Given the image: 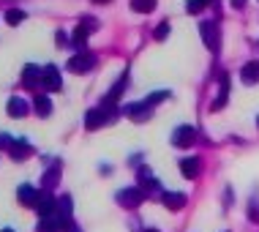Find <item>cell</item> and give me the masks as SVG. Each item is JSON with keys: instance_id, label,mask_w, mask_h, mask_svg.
I'll return each instance as SVG.
<instances>
[{"instance_id": "1", "label": "cell", "mask_w": 259, "mask_h": 232, "mask_svg": "<svg viewBox=\"0 0 259 232\" xmlns=\"http://www.w3.org/2000/svg\"><path fill=\"white\" fill-rule=\"evenodd\" d=\"M115 115H117L115 104H101L99 109H90L85 115V129H90V131L101 129V126H107V123L115 121Z\"/></svg>"}, {"instance_id": "2", "label": "cell", "mask_w": 259, "mask_h": 232, "mask_svg": "<svg viewBox=\"0 0 259 232\" xmlns=\"http://www.w3.org/2000/svg\"><path fill=\"white\" fill-rule=\"evenodd\" d=\"M197 142V129L194 126H178L172 131V145L175 147H191Z\"/></svg>"}, {"instance_id": "3", "label": "cell", "mask_w": 259, "mask_h": 232, "mask_svg": "<svg viewBox=\"0 0 259 232\" xmlns=\"http://www.w3.org/2000/svg\"><path fill=\"white\" fill-rule=\"evenodd\" d=\"M199 30H202V41H205V47L210 49V52H219V47H221L219 25H215V22H202Z\"/></svg>"}, {"instance_id": "4", "label": "cell", "mask_w": 259, "mask_h": 232, "mask_svg": "<svg viewBox=\"0 0 259 232\" xmlns=\"http://www.w3.org/2000/svg\"><path fill=\"white\" fill-rule=\"evenodd\" d=\"M145 194L142 188H120V191H117V202H120L123 208H139L145 202Z\"/></svg>"}, {"instance_id": "5", "label": "cell", "mask_w": 259, "mask_h": 232, "mask_svg": "<svg viewBox=\"0 0 259 232\" xmlns=\"http://www.w3.org/2000/svg\"><path fill=\"white\" fill-rule=\"evenodd\" d=\"M96 66V55H88V52H79V55H74L71 60H68V71H74V74H85L90 71V68Z\"/></svg>"}, {"instance_id": "6", "label": "cell", "mask_w": 259, "mask_h": 232, "mask_svg": "<svg viewBox=\"0 0 259 232\" xmlns=\"http://www.w3.org/2000/svg\"><path fill=\"white\" fill-rule=\"evenodd\" d=\"M63 80H60V71L55 66H44L41 68V90H60Z\"/></svg>"}, {"instance_id": "7", "label": "cell", "mask_w": 259, "mask_h": 232, "mask_svg": "<svg viewBox=\"0 0 259 232\" xmlns=\"http://www.w3.org/2000/svg\"><path fill=\"white\" fill-rule=\"evenodd\" d=\"M123 112L131 118V121H137V123H145V121H148V118L153 115V107H150L148 101H139V104H128V107H125Z\"/></svg>"}, {"instance_id": "8", "label": "cell", "mask_w": 259, "mask_h": 232, "mask_svg": "<svg viewBox=\"0 0 259 232\" xmlns=\"http://www.w3.org/2000/svg\"><path fill=\"white\" fill-rule=\"evenodd\" d=\"M96 30V19H82V22H79V27H76V30H74V47H85L88 44V38H90V33H93Z\"/></svg>"}, {"instance_id": "9", "label": "cell", "mask_w": 259, "mask_h": 232, "mask_svg": "<svg viewBox=\"0 0 259 232\" xmlns=\"http://www.w3.org/2000/svg\"><path fill=\"white\" fill-rule=\"evenodd\" d=\"M36 210H38V216H52V213H58V202L52 200L50 191H38Z\"/></svg>"}, {"instance_id": "10", "label": "cell", "mask_w": 259, "mask_h": 232, "mask_svg": "<svg viewBox=\"0 0 259 232\" xmlns=\"http://www.w3.org/2000/svg\"><path fill=\"white\" fill-rule=\"evenodd\" d=\"M180 172H183V178L188 180H194V178H199V172H202V161L197 156H188L180 161Z\"/></svg>"}, {"instance_id": "11", "label": "cell", "mask_w": 259, "mask_h": 232, "mask_svg": "<svg viewBox=\"0 0 259 232\" xmlns=\"http://www.w3.org/2000/svg\"><path fill=\"white\" fill-rule=\"evenodd\" d=\"M22 85L30 88V90L41 88V68H38V66H25V71H22Z\"/></svg>"}, {"instance_id": "12", "label": "cell", "mask_w": 259, "mask_h": 232, "mask_svg": "<svg viewBox=\"0 0 259 232\" xmlns=\"http://www.w3.org/2000/svg\"><path fill=\"white\" fill-rule=\"evenodd\" d=\"M240 80L246 85H256L259 82V60H248L246 66L240 68Z\"/></svg>"}, {"instance_id": "13", "label": "cell", "mask_w": 259, "mask_h": 232, "mask_svg": "<svg viewBox=\"0 0 259 232\" xmlns=\"http://www.w3.org/2000/svg\"><path fill=\"white\" fill-rule=\"evenodd\" d=\"M125 85H128V71H123V74H120V80H117L115 85H112V90H109L107 96H104V104H115L117 98H120V93L125 90Z\"/></svg>"}, {"instance_id": "14", "label": "cell", "mask_w": 259, "mask_h": 232, "mask_svg": "<svg viewBox=\"0 0 259 232\" xmlns=\"http://www.w3.org/2000/svg\"><path fill=\"white\" fill-rule=\"evenodd\" d=\"M38 232H63V221H60V216H58V213H52V216H41V221H38Z\"/></svg>"}, {"instance_id": "15", "label": "cell", "mask_w": 259, "mask_h": 232, "mask_svg": "<svg viewBox=\"0 0 259 232\" xmlns=\"http://www.w3.org/2000/svg\"><path fill=\"white\" fill-rule=\"evenodd\" d=\"M227 98H229V76H227V74H221V90H219V98H213V104H210V109H213V112L224 109V104H227Z\"/></svg>"}, {"instance_id": "16", "label": "cell", "mask_w": 259, "mask_h": 232, "mask_svg": "<svg viewBox=\"0 0 259 232\" xmlns=\"http://www.w3.org/2000/svg\"><path fill=\"white\" fill-rule=\"evenodd\" d=\"M9 153H11V159L14 161H22V159H27L33 153V147L25 142V139H14V145L9 147Z\"/></svg>"}, {"instance_id": "17", "label": "cell", "mask_w": 259, "mask_h": 232, "mask_svg": "<svg viewBox=\"0 0 259 232\" xmlns=\"http://www.w3.org/2000/svg\"><path fill=\"white\" fill-rule=\"evenodd\" d=\"M17 197H19V202H22L25 208H36V202H38V191L33 186H19Z\"/></svg>"}, {"instance_id": "18", "label": "cell", "mask_w": 259, "mask_h": 232, "mask_svg": "<svg viewBox=\"0 0 259 232\" xmlns=\"http://www.w3.org/2000/svg\"><path fill=\"white\" fill-rule=\"evenodd\" d=\"M6 109H9L11 118H25L27 115V101H25V98H19V96H11Z\"/></svg>"}, {"instance_id": "19", "label": "cell", "mask_w": 259, "mask_h": 232, "mask_svg": "<svg viewBox=\"0 0 259 232\" xmlns=\"http://www.w3.org/2000/svg\"><path fill=\"white\" fill-rule=\"evenodd\" d=\"M33 107H36V115L38 118L52 115V101H50V96H47V93H38L36 98H33Z\"/></svg>"}, {"instance_id": "20", "label": "cell", "mask_w": 259, "mask_h": 232, "mask_svg": "<svg viewBox=\"0 0 259 232\" xmlns=\"http://www.w3.org/2000/svg\"><path fill=\"white\" fill-rule=\"evenodd\" d=\"M164 205L169 208V210L186 208V194H180V191H166V194H164Z\"/></svg>"}, {"instance_id": "21", "label": "cell", "mask_w": 259, "mask_h": 232, "mask_svg": "<svg viewBox=\"0 0 259 232\" xmlns=\"http://www.w3.org/2000/svg\"><path fill=\"white\" fill-rule=\"evenodd\" d=\"M131 9L137 14H150L156 9V0H131Z\"/></svg>"}, {"instance_id": "22", "label": "cell", "mask_w": 259, "mask_h": 232, "mask_svg": "<svg viewBox=\"0 0 259 232\" xmlns=\"http://www.w3.org/2000/svg\"><path fill=\"white\" fill-rule=\"evenodd\" d=\"M58 175H60V164H52L50 170H47V175H44V186L52 188L55 183H58Z\"/></svg>"}, {"instance_id": "23", "label": "cell", "mask_w": 259, "mask_h": 232, "mask_svg": "<svg viewBox=\"0 0 259 232\" xmlns=\"http://www.w3.org/2000/svg\"><path fill=\"white\" fill-rule=\"evenodd\" d=\"M6 22H9V25L25 22V11L22 9H9V11H6Z\"/></svg>"}, {"instance_id": "24", "label": "cell", "mask_w": 259, "mask_h": 232, "mask_svg": "<svg viewBox=\"0 0 259 232\" xmlns=\"http://www.w3.org/2000/svg\"><path fill=\"white\" fill-rule=\"evenodd\" d=\"M207 6H210V0H188V3H186V11H188V14H199L202 9H207Z\"/></svg>"}, {"instance_id": "25", "label": "cell", "mask_w": 259, "mask_h": 232, "mask_svg": "<svg viewBox=\"0 0 259 232\" xmlns=\"http://www.w3.org/2000/svg\"><path fill=\"white\" fill-rule=\"evenodd\" d=\"M164 98H169V90H158V93H150L148 98H145V101H148L150 107H156V104H161Z\"/></svg>"}, {"instance_id": "26", "label": "cell", "mask_w": 259, "mask_h": 232, "mask_svg": "<svg viewBox=\"0 0 259 232\" xmlns=\"http://www.w3.org/2000/svg\"><path fill=\"white\" fill-rule=\"evenodd\" d=\"M166 33H169V22H161V25L156 27V41H164Z\"/></svg>"}, {"instance_id": "27", "label": "cell", "mask_w": 259, "mask_h": 232, "mask_svg": "<svg viewBox=\"0 0 259 232\" xmlns=\"http://www.w3.org/2000/svg\"><path fill=\"white\" fill-rule=\"evenodd\" d=\"M11 145H14V139H11L9 134H0V147H6V150H9Z\"/></svg>"}, {"instance_id": "28", "label": "cell", "mask_w": 259, "mask_h": 232, "mask_svg": "<svg viewBox=\"0 0 259 232\" xmlns=\"http://www.w3.org/2000/svg\"><path fill=\"white\" fill-rule=\"evenodd\" d=\"M63 232H79V229H76V224L71 219H66V221H63Z\"/></svg>"}, {"instance_id": "29", "label": "cell", "mask_w": 259, "mask_h": 232, "mask_svg": "<svg viewBox=\"0 0 259 232\" xmlns=\"http://www.w3.org/2000/svg\"><path fill=\"white\" fill-rule=\"evenodd\" d=\"M55 38H58V44H60V47H63V44H66V41H68V36H66V33H63V30H60V33H58V36H55Z\"/></svg>"}, {"instance_id": "30", "label": "cell", "mask_w": 259, "mask_h": 232, "mask_svg": "<svg viewBox=\"0 0 259 232\" xmlns=\"http://www.w3.org/2000/svg\"><path fill=\"white\" fill-rule=\"evenodd\" d=\"M232 6H235V9H240V6H246V0H232Z\"/></svg>"}, {"instance_id": "31", "label": "cell", "mask_w": 259, "mask_h": 232, "mask_svg": "<svg viewBox=\"0 0 259 232\" xmlns=\"http://www.w3.org/2000/svg\"><path fill=\"white\" fill-rule=\"evenodd\" d=\"M93 3H109V0H93Z\"/></svg>"}, {"instance_id": "32", "label": "cell", "mask_w": 259, "mask_h": 232, "mask_svg": "<svg viewBox=\"0 0 259 232\" xmlns=\"http://www.w3.org/2000/svg\"><path fill=\"white\" fill-rule=\"evenodd\" d=\"M145 232H158V229H145Z\"/></svg>"}, {"instance_id": "33", "label": "cell", "mask_w": 259, "mask_h": 232, "mask_svg": "<svg viewBox=\"0 0 259 232\" xmlns=\"http://www.w3.org/2000/svg\"><path fill=\"white\" fill-rule=\"evenodd\" d=\"M3 232H14V229H3Z\"/></svg>"}, {"instance_id": "34", "label": "cell", "mask_w": 259, "mask_h": 232, "mask_svg": "<svg viewBox=\"0 0 259 232\" xmlns=\"http://www.w3.org/2000/svg\"><path fill=\"white\" fill-rule=\"evenodd\" d=\"M256 126H259V118H256Z\"/></svg>"}]
</instances>
